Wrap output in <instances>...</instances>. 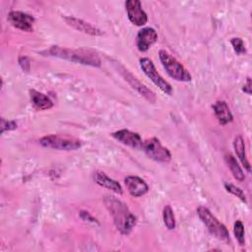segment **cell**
<instances>
[{
	"label": "cell",
	"instance_id": "24",
	"mask_svg": "<svg viewBox=\"0 0 252 252\" xmlns=\"http://www.w3.org/2000/svg\"><path fill=\"white\" fill-rule=\"evenodd\" d=\"M17 128V123L14 120H5L4 118H1V134H3L5 131L14 130Z\"/></svg>",
	"mask_w": 252,
	"mask_h": 252
},
{
	"label": "cell",
	"instance_id": "14",
	"mask_svg": "<svg viewBox=\"0 0 252 252\" xmlns=\"http://www.w3.org/2000/svg\"><path fill=\"white\" fill-rule=\"evenodd\" d=\"M124 182H125V185L127 187L129 193L133 197H141L149 191L148 184L142 178H140L138 176L129 175V176L125 177Z\"/></svg>",
	"mask_w": 252,
	"mask_h": 252
},
{
	"label": "cell",
	"instance_id": "10",
	"mask_svg": "<svg viewBox=\"0 0 252 252\" xmlns=\"http://www.w3.org/2000/svg\"><path fill=\"white\" fill-rule=\"evenodd\" d=\"M7 19L13 27L21 31L28 32H32L33 31L34 18L30 14L21 11H11L8 14Z\"/></svg>",
	"mask_w": 252,
	"mask_h": 252
},
{
	"label": "cell",
	"instance_id": "1",
	"mask_svg": "<svg viewBox=\"0 0 252 252\" xmlns=\"http://www.w3.org/2000/svg\"><path fill=\"white\" fill-rule=\"evenodd\" d=\"M103 203L111 215L116 228L122 234H129L136 225L137 219L130 212L126 204L116 197L110 195L103 197Z\"/></svg>",
	"mask_w": 252,
	"mask_h": 252
},
{
	"label": "cell",
	"instance_id": "5",
	"mask_svg": "<svg viewBox=\"0 0 252 252\" xmlns=\"http://www.w3.org/2000/svg\"><path fill=\"white\" fill-rule=\"evenodd\" d=\"M39 144L44 148L60 151H75L82 146V142L79 139L61 135L44 136L39 140Z\"/></svg>",
	"mask_w": 252,
	"mask_h": 252
},
{
	"label": "cell",
	"instance_id": "15",
	"mask_svg": "<svg viewBox=\"0 0 252 252\" xmlns=\"http://www.w3.org/2000/svg\"><path fill=\"white\" fill-rule=\"evenodd\" d=\"M214 113L220 125H226L233 120L232 113L224 100H218L213 104Z\"/></svg>",
	"mask_w": 252,
	"mask_h": 252
},
{
	"label": "cell",
	"instance_id": "12",
	"mask_svg": "<svg viewBox=\"0 0 252 252\" xmlns=\"http://www.w3.org/2000/svg\"><path fill=\"white\" fill-rule=\"evenodd\" d=\"M111 136L118 142L122 143L123 145L129 146V147L135 148V149L142 148L143 140H142L141 136L136 132L130 131L128 129H121L116 132H113L111 134Z\"/></svg>",
	"mask_w": 252,
	"mask_h": 252
},
{
	"label": "cell",
	"instance_id": "13",
	"mask_svg": "<svg viewBox=\"0 0 252 252\" xmlns=\"http://www.w3.org/2000/svg\"><path fill=\"white\" fill-rule=\"evenodd\" d=\"M64 20L69 26H71L72 28H74L75 30H77L81 32H84V33H87L90 35H101L103 33V32L101 30H99L98 28L94 27V25H92L88 22H85L84 20H81V19H78L75 17H71V16L64 17Z\"/></svg>",
	"mask_w": 252,
	"mask_h": 252
},
{
	"label": "cell",
	"instance_id": "4",
	"mask_svg": "<svg viewBox=\"0 0 252 252\" xmlns=\"http://www.w3.org/2000/svg\"><path fill=\"white\" fill-rule=\"evenodd\" d=\"M197 214L202 222L207 226L208 230L215 237L225 242L229 241V232L227 228L212 214V212L208 208L204 206L198 207Z\"/></svg>",
	"mask_w": 252,
	"mask_h": 252
},
{
	"label": "cell",
	"instance_id": "17",
	"mask_svg": "<svg viewBox=\"0 0 252 252\" xmlns=\"http://www.w3.org/2000/svg\"><path fill=\"white\" fill-rule=\"evenodd\" d=\"M30 96L32 104L37 110H46L53 106L52 100L46 94L38 91L30 90Z\"/></svg>",
	"mask_w": 252,
	"mask_h": 252
},
{
	"label": "cell",
	"instance_id": "21",
	"mask_svg": "<svg viewBox=\"0 0 252 252\" xmlns=\"http://www.w3.org/2000/svg\"><path fill=\"white\" fill-rule=\"evenodd\" d=\"M233 232H234V235H235L238 243L240 245H244V243H245V231H244V225H243L241 220H237L234 222Z\"/></svg>",
	"mask_w": 252,
	"mask_h": 252
},
{
	"label": "cell",
	"instance_id": "6",
	"mask_svg": "<svg viewBox=\"0 0 252 252\" xmlns=\"http://www.w3.org/2000/svg\"><path fill=\"white\" fill-rule=\"evenodd\" d=\"M140 67L142 69V71L144 72V74L165 94L171 95L172 94V87L171 85L165 81L160 74L157 71L155 64L153 63V61L147 57H143L140 59Z\"/></svg>",
	"mask_w": 252,
	"mask_h": 252
},
{
	"label": "cell",
	"instance_id": "25",
	"mask_svg": "<svg viewBox=\"0 0 252 252\" xmlns=\"http://www.w3.org/2000/svg\"><path fill=\"white\" fill-rule=\"evenodd\" d=\"M19 65L22 68L23 71L25 72H29L31 69V62L29 57L27 56H20L19 57Z\"/></svg>",
	"mask_w": 252,
	"mask_h": 252
},
{
	"label": "cell",
	"instance_id": "22",
	"mask_svg": "<svg viewBox=\"0 0 252 252\" xmlns=\"http://www.w3.org/2000/svg\"><path fill=\"white\" fill-rule=\"evenodd\" d=\"M224 188H225V190H226L227 192H229L230 194L236 196V197H237L238 199H240L242 202H244V203L247 202L246 196H245V194H244V191H243L241 188H239V187H237V186H235V185H233V184H231V183H224Z\"/></svg>",
	"mask_w": 252,
	"mask_h": 252
},
{
	"label": "cell",
	"instance_id": "7",
	"mask_svg": "<svg viewBox=\"0 0 252 252\" xmlns=\"http://www.w3.org/2000/svg\"><path fill=\"white\" fill-rule=\"evenodd\" d=\"M145 154L152 159L158 162H168L171 159V154L167 148L163 147L158 138H150L143 141L142 148Z\"/></svg>",
	"mask_w": 252,
	"mask_h": 252
},
{
	"label": "cell",
	"instance_id": "11",
	"mask_svg": "<svg viewBox=\"0 0 252 252\" xmlns=\"http://www.w3.org/2000/svg\"><path fill=\"white\" fill-rule=\"evenodd\" d=\"M158 40V33L153 28H144L140 30L136 36V45L139 51L146 52Z\"/></svg>",
	"mask_w": 252,
	"mask_h": 252
},
{
	"label": "cell",
	"instance_id": "23",
	"mask_svg": "<svg viewBox=\"0 0 252 252\" xmlns=\"http://www.w3.org/2000/svg\"><path fill=\"white\" fill-rule=\"evenodd\" d=\"M230 43L233 47V50L235 51L236 54L241 55L244 54L246 52V48H245V44L244 41L242 40V38L240 37H233L230 39Z\"/></svg>",
	"mask_w": 252,
	"mask_h": 252
},
{
	"label": "cell",
	"instance_id": "16",
	"mask_svg": "<svg viewBox=\"0 0 252 252\" xmlns=\"http://www.w3.org/2000/svg\"><path fill=\"white\" fill-rule=\"evenodd\" d=\"M94 179L96 184H98L101 187H104L108 190H111L112 192L121 195L122 194V187L119 182L115 181L114 179L108 177L104 172L101 171H95L94 174Z\"/></svg>",
	"mask_w": 252,
	"mask_h": 252
},
{
	"label": "cell",
	"instance_id": "8",
	"mask_svg": "<svg viewBox=\"0 0 252 252\" xmlns=\"http://www.w3.org/2000/svg\"><path fill=\"white\" fill-rule=\"evenodd\" d=\"M125 8L129 21L135 26L142 27L147 24L148 16L142 9V4L138 0H127L125 2Z\"/></svg>",
	"mask_w": 252,
	"mask_h": 252
},
{
	"label": "cell",
	"instance_id": "20",
	"mask_svg": "<svg viewBox=\"0 0 252 252\" xmlns=\"http://www.w3.org/2000/svg\"><path fill=\"white\" fill-rule=\"evenodd\" d=\"M162 218H163V222L164 225L166 226L167 229L171 230L175 227V217L173 214V211L169 205H166L163 208L162 211Z\"/></svg>",
	"mask_w": 252,
	"mask_h": 252
},
{
	"label": "cell",
	"instance_id": "3",
	"mask_svg": "<svg viewBox=\"0 0 252 252\" xmlns=\"http://www.w3.org/2000/svg\"><path fill=\"white\" fill-rule=\"evenodd\" d=\"M158 57L160 63L168 74L175 81L179 82H190L192 77L190 73L184 68V66L172 55H170L167 51L160 49L158 52Z\"/></svg>",
	"mask_w": 252,
	"mask_h": 252
},
{
	"label": "cell",
	"instance_id": "2",
	"mask_svg": "<svg viewBox=\"0 0 252 252\" xmlns=\"http://www.w3.org/2000/svg\"><path fill=\"white\" fill-rule=\"evenodd\" d=\"M42 53L48 56L59 57L71 62H76L93 67H99L101 64V61L97 54L93 50L86 48L71 49L61 46H51L48 50H45Z\"/></svg>",
	"mask_w": 252,
	"mask_h": 252
},
{
	"label": "cell",
	"instance_id": "9",
	"mask_svg": "<svg viewBox=\"0 0 252 252\" xmlns=\"http://www.w3.org/2000/svg\"><path fill=\"white\" fill-rule=\"evenodd\" d=\"M119 70L121 75L123 76V78L130 84V86L135 89L141 95H143L148 101L155 103L157 100V96L155 94V93L150 90L149 88H147L144 84H142L135 76H133L127 69H125L122 66H119Z\"/></svg>",
	"mask_w": 252,
	"mask_h": 252
},
{
	"label": "cell",
	"instance_id": "18",
	"mask_svg": "<svg viewBox=\"0 0 252 252\" xmlns=\"http://www.w3.org/2000/svg\"><path fill=\"white\" fill-rule=\"evenodd\" d=\"M233 148H234V151L236 153V156L237 158H239V160L241 161V163L243 164V166L245 167V169L250 172L251 170V167H250V163L246 158V153H245V143H244V140L242 138V136L238 135L234 138V141H233Z\"/></svg>",
	"mask_w": 252,
	"mask_h": 252
},
{
	"label": "cell",
	"instance_id": "26",
	"mask_svg": "<svg viewBox=\"0 0 252 252\" xmlns=\"http://www.w3.org/2000/svg\"><path fill=\"white\" fill-rule=\"evenodd\" d=\"M80 217L83 220H87V221H90V222H93V223H98L97 220L94 219L92 215H90L89 212H86V211H81L80 212Z\"/></svg>",
	"mask_w": 252,
	"mask_h": 252
},
{
	"label": "cell",
	"instance_id": "19",
	"mask_svg": "<svg viewBox=\"0 0 252 252\" xmlns=\"http://www.w3.org/2000/svg\"><path fill=\"white\" fill-rule=\"evenodd\" d=\"M224 160H225L227 166L229 167L230 172L232 173L233 177H234L236 180L240 181V182L244 181V179H245V174H244L242 168L240 167V165L238 164L236 158H235L232 155L228 154V155H225V156H224Z\"/></svg>",
	"mask_w": 252,
	"mask_h": 252
},
{
	"label": "cell",
	"instance_id": "27",
	"mask_svg": "<svg viewBox=\"0 0 252 252\" xmlns=\"http://www.w3.org/2000/svg\"><path fill=\"white\" fill-rule=\"evenodd\" d=\"M242 91L247 94H251V92H252V84H251V79L249 77H247L246 79V82L242 88Z\"/></svg>",
	"mask_w": 252,
	"mask_h": 252
}]
</instances>
